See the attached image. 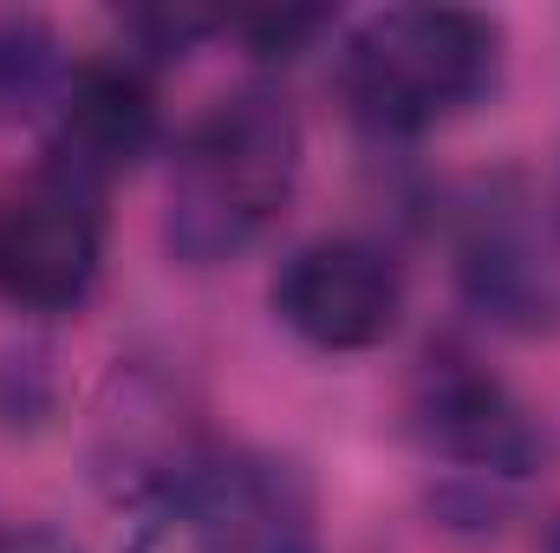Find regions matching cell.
<instances>
[{
  "label": "cell",
  "instance_id": "1",
  "mask_svg": "<svg viewBox=\"0 0 560 553\" xmlns=\"http://www.w3.org/2000/svg\"><path fill=\"white\" fill-rule=\"evenodd\" d=\"M300 183V118L268 85L229 92L209 118L189 125L170 169L163 242L189 268H222L248 255Z\"/></svg>",
  "mask_w": 560,
  "mask_h": 553
},
{
  "label": "cell",
  "instance_id": "2",
  "mask_svg": "<svg viewBox=\"0 0 560 553\" xmlns=\"http://www.w3.org/2000/svg\"><path fill=\"white\" fill-rule=\"evenodd\" d=\"M502 66V26L469 7H385L339 39V98L378 138L469 111Z\"/></svg>",
  "mask_w": 560,
  "mask_h": 553
},
{
  "label": "cell",
  "instance_id": "3",
  "mask_svg": "<svg viewBox=\"0 0 560 553\" xmlns=\"http://www.w3.org/2000/svg\"><path fill=\"white\" fill-rule=\"evenodd\" d=\"M105 268V196L33 176L13 202H0V299L26 313H72Z\"/></svg>",
  "mask_w": 560,
  "mask_h": 553
},
{
  "label": "cell",
  "instance_id": "4",
  "mask_svg": "<svg viewBox=\"0 0 560 553\" xmlns=\"http://www.w3.org/2000/svg\"><path fill=\"white\" fill-rule=\"evenodd\" d=\"M275 313L287 332H300L319 352H372L392 339L405 313V274L378 242L326 235L280 261Z\"/></svg>",
  "mask_w": 560,
  "mask_h": 553
},
{
  "label": "cell",
  "instance_id": "5",
  "mask_svg": "<svg viewBox=\"0 0 560 553\" xmlns=\"http://www.w3.org/2000/svg\"><path fill=\"white\" fill-rule=\"evenodd\" d=\"M418 436L436 462H450L469 489H515L541 469V430L522 398L482 372L476 358H430L418 385Z\"/></svg>",
  "mask_w": 560,
  "mask_h": 553
},
{
  "label": "cell",
  "instance_id": "6",
  "mask_svg": "<svg viewBox=\"0 0 560 553\" xmlns=\"http://www.w3.org/2000/svg\"><path fill=\"white\" fill-rule=\"evenodd\" d=\"M92 462H98V482L125 502H163L170 489H183L202 462H209V443L189 416V398L176 378H163L156 365H118L112 385H105V404H98V443H92Z\"/></svg>",
  "mask_w": 560,
  "mask_h": 553
},
{
  "label": "cell",
  "instance_id": "7",
  "mask_svg": "<svg viewBox=\"0 0 560 553\" xmlns=\"http://www.w3.org/2000/svg\"><path fill=\"white\" fill-rule=\"evenodd\" d=\"M156 150V92L150 72L118 59H79L59 105H52V138H46V176H66L92 196H105L125 169H138Z\"/></svg>",
  "mask_w": 560,
  "mask_h": 553
},
{
  "label": "cell",
  "instance_id": "8",
  "mask_svg": "<svg viewBox=\"0 0 560 553\" xmlns=\"http://www.w3.org/2000/svg\"><path fill=\"white\" fill-rule=\"evenodd\" d=\"M463 293L495 326H548L560 313V268L548 248H535L528 222L509 209H489L463 235Z\"/></svg>",
  "mask_w": 560,
  "mask_h": 553
},
{
  "label": "cell",
  "instance_id": "9",
  "mask_svg": "<svg viewBox=\"0 0 560 553\" xmlns=\"http://www.w3.org/2000/svg\"><path fill=\"white\" fill-rule=\"evenodd\" d=\"M222 475H229V508H235V528H242V553H319L313 495L287 462L222 456Z\"/></svg>",
  "mask_w": 560,
  "mask_h": 553
},
{
  "label": "cell",
  "instance_id": "10",
  "mask_svg": "<svg viewBox=\"0 0 560 553\" xmlns=\"http://www.w3.org/2000/svg\"><path fill=\"white\" fill-rule=\"evenodd\" d=\"M125 553H242V528H235V508H229V475H222L215 449L183 489H170L163 502L143 508Z\"/></svg>",
  "mask_w": 560,
  "mask_h": 553
},
{
  "label": "cell",
  "instance_id": "11",
  "mask_svg": "<svg viewBox=\"0 0 560 553\" xmlns=\"http://www.w3.org/2000/svg\"><path fill=\"white\" fill-rule=\"evenodd\" d=\"M66 79L72 66L59 52V33L39 13H0V125L52 111Z\"/></svg>",
  "mask_w": 560,
  "mask_h": 553
},
{
  "label": "cell",
  "instance_id": "12",
  "mask_svg": "<svg viewBox=\"0 0 560 553\" xmlns=\"http://www.w3.org/2000/svg\"><path fill=\"white\" fill-rule=\"evenodd\" d=\"M125 33H131V66H163V59H183L196 39H209V33H222L215 20H196V13H131L125 20Z\"/></svg>",
  "mask_w": 560,
  "mask_h": 553
},
{
  "label": "cell",
  "instance_id": "13",
  "mask_svg": "<svg viewBox=\"0 0 560 553\" xmlns=\"http://www.w3.org/2000/svg\"><path fill=\"white\" fill-rule=\"evenodd\" d=\"M326 26H332V13H261V20H235L229 33H242L261 59H293V52H306Z\"/></svg>",
  "mask_w": 560,
  "mask_h": 553
},
{
  "label": "cell",
  "instance_id": "14",
  "mask_svg": "<svg viewBox=\"0 0 560 553\" xmlns=\"http://www.w3.org/2000/svg\"><path fill=\"white\" fill-rule=\"evenodd\" d=\"M548 553H560V521H555V534H548Z\"/></svg>",
  "mask_w": 560,
  "mask_h": 553
}]
</instances>
